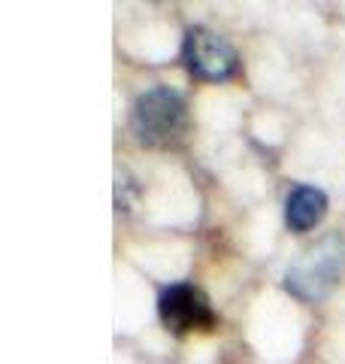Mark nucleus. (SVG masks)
I'll return each instance as SVG.
<instances>
[{
	"label": "nucleus",
	"mask_w": 345,
	"mask_h": 364,
	"mask_svg": "<svg viewBox=\"0 0 345 364\" xmlns=\"http://www.w3.org/2000/svg\"><path fill=\"white\" fill-rule=\"evenodd\" d=\"M339 252H312V258L288 273V289H294L300 298H318L324 294L339 273Z\"/></svg>",
	"instance_id": "nucleus-4"
},
{
	"label": "nucleus",
	"mask_w": 345,
	"mask_h": 364,
	"mask_svg": "<svg viewBox=\"0 0 345 364\" xmlns=\"http://www.w3.org/2000/svg\"><path fill=\"white\" fill-rule=\"evenodd\" d=\"M327 213V198L324 191L315 188V186H297L291 195H288L285 203V222L291 231H309L315 228Z\"/></svg>",
	"instance_id": "nucleus-5"
},
{
	"label": "nucleus",
	"mask_w": 345,
	"mask_h": 364,
	"mask_svg": "<svg viewBox=\"0 0 345 364\" xmlns=\"http://www.w3.org/2000/svg\"><path fill=\"white\" fill-rule=\"evenodd\" d=\"M182 55H185L188 70L200 79H227L236 70V52L230 49V43L206 28L188 31Z\"/></svg>",
	"instance_id": "nucleus-3"
},
{
	"label": "nucleus",
	"mask_w": 345,
	"mask_h": 364,
	"mask_svg": "<svg viewBox=\"0 0 345 364\" xmlns=\"http://www.w3.org/2000/svg\"><path fill=\"white\" fill-rule=\"evenodd\" d=\"M133 131L148 146H167L185 131V100L172 88H148L133 104Z\"/></svg>",
	"instance_id": "nucleus-1"
},
{
	"label": "nucleus",
	"mask_w": 345,
	"mask_h": 364,
	"mask_svg": "<svg viewBox=\"0 0 345 364\" xmlns=\"http://www.w3.org/2000/svg\"><path fill=\"white\" fill-rule=\"evenodd\" d=\"M158 313H160V322L172 334H203L215 328V313L209 298L200 289L188 286V282H179V286H170L160 291Z\"/></svg>",
	"instance_id": "nucleus-2"
}]
</instances>
